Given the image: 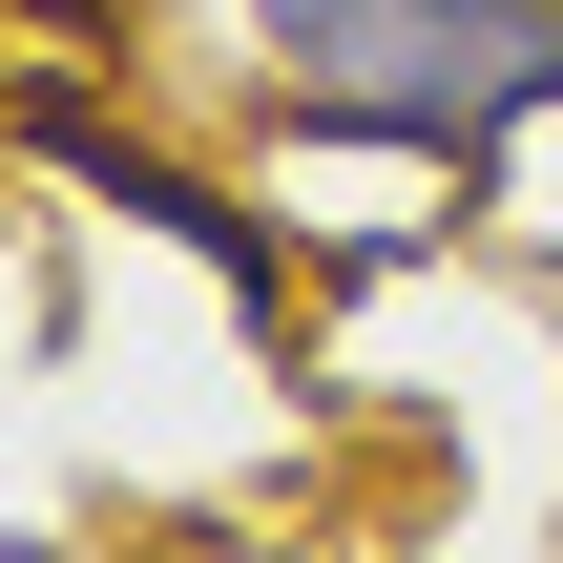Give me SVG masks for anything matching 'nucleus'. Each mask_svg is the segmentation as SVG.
Listing matches in <instances>:
<instances>
[{"mask_svg": "<svg viewBox=\"0 0 563 563\" xmlns=\"http://www.w3.org/2000/svg\"><path fill=\"white\" fill-rule=\"evenodd\" d=\"M230 21L313 125L418 146V167H481V146L563 125V0H230Z\"/></svg>", "mask_w": 563, "mask_h": 563, "instance_id": "obj_1", "label": "nucleus"}]
</instances>
